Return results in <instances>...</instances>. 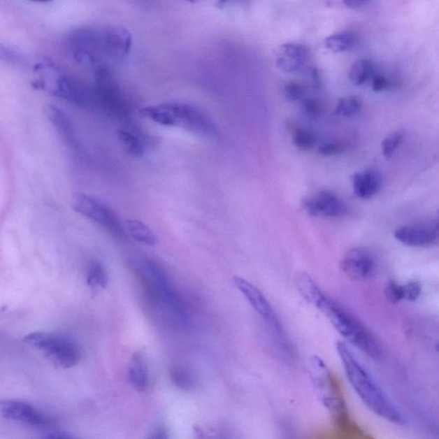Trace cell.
Instances as JSON below:
<instances>
[{
  "mask_svg": "<svg viewBox=\"0 0 439 439\" xmlns=\"http://www.w3.org/2000/svg\"><path fill=\"white\" fill-rule=\"evenodd\" d=\"M229 1V0H218V2L217 3V6L219 7V8H223V7L225 6L226 3H228Z\"/></svg>",
  "mask_w": 439,
  "mask_h": 439,
  "instance_id": "38",
  "label": "cell"
},
{
  "mask_svg": "<svg viewBox=\"0 0 439 439\" xmlns=\"http://www.w3.org/2000/svg\"><path fill=\"white\" fill-rule=\"evenodd\" d=\"M117 138L122 145L126 152L134 158H140L145 156L146 152V143L135 131L129 130V129H119L117 131Z\"/></svg>",
  "mask_w": 439,
  "mask_h": 439,
  "instance_id": "21",
  "label": "cell"
},
{
  "mask_svg": "<svg viewBox=\"0 0 439 439\" xmlns=\"http://www.w3.org/2000/svg\"><path fill=\"white\" fill-rule=\"evenodd\" d=\"M145 118L166 127L184 129L202 138H215L219 130L213 119L199 106L185 101L147 106L140 110Z\"/></svg>",
  "mask_w": 439,
  "mask_h": 439,
  "instance_id": "2",
  "label": "cell"
},
{
  "mask_svg": "<svg viewBox=\"0 0 439 439\" xmlns=\"http://www.w3.org/2000/svg\"><path fill=\"white\" fill-rule=\"evenodd\" d=\"M128 376L131 385L137 391H146L150 383L149 370L145 359L140 352L132 355L129 364Z\"/></svg>",
  "mask_w": 439,
  "mask_h": 439,
  "instance_id": "20",
  "label": "cell"
},
{
  "mask_svg": "<svg viewBox=\"0 0 439 439\" xmlns=\"http://www.w3.org/2000/svg\"><path fill=\"white\" fill-rule=\"evenodd\" d=\"M403 134L400 131H395L389 134L382 142V152L386 159H391L403 143Z\"/></svg>",
  "mask_w": 439,
  "mask_h": 439,
  "instance_id": "30",
  "label": "cell"
},
{
  "mask_svg": "<svg viewBox=\"0 0 439 439\" xmlns=\"http://www.w3.org/2000/svg\"><path fill=\"white\" fill-rule=\"evenodd\" d=\"M293 143L295 147L301 150H310L315 146L317 138L311 131L301 127L293 128Z\"/></svg>",
  "mask_w": 439,
  "mask_h": 439,
  "instance_id": "27",
  "label": "cell"
},
{
  "mask_svg": "<svg viewBox=\"0 0 439 439\" xmlns=\"http://www.w3.org/2000/svg\"><path fill=\"white\" fill-rule=\"evenodd\" d=\"M24 342L43 352L55 364L71 368L80 361V350L75 344L60 336L46 333H32L25 336Z\"/></svg>",
  "mask_w": 439,
  "mask_h": 439,
  "instance_id": "8",
  "label": "cell"
},
{
  "mask_svg": "<svg viewBox=\"0 0 439 439\" xmlns=\"http://www.w3.org/2000/svg\"><path fill=\"white\" fill-rule=\"evenodd\" d=\"M188 1L192 3H195L196 2L201 1V0H188Z\"/></svg>",
  "mask_w": 439,
  "mask_h": 439,
  "instance_id": "40",
  "label": "cell"
},
{
  "mask_svg": "<svg viewBox=\"0 0 439 439\" xmlns=\"http://www.w3.org/2000/svg\"><path fill=\"white\" fill-rule=\"evenodd\" d=\"M108 63L120 64L130 54L132 46L131 33L121 26H106L102 28Z\"/></svg>",
  "mask_w": 439,
  "mask_h": 439,
  "instance_id": "13",
  "label": "cell"
},
{
  "mask_svg": "<svg viewBox=\"0 0 439 439\" xmlns=\"http://www.w3.org/2000/svg\"><path fill=\"white\" fill-rule=\"evenodd\" d=\"M302 113L309 119H317L321 115V106L315 98L305 96L301 101Z\"/></svg>",
  "mask_w": 439,
  "mask_h": 439,
  "instance_id": "31",
  "label": "cell"
},
{
  "mask_svg": "<svg viewBox=\"0 0 439 439\" xmlns=\"http://www.w3.org/2000/svg\"><path fill=\"white\" fill-rule=\"evenodd\" d=\"M87 283L94 293H99L107 287V272L98 261H93L90 263L88 271H87Z\"/></svg>",
  "mask_w": 439,
  "mask_h": 439,
  "instance_id": "25",
  "label": "cell"
},
{
  "mask_svg": "<svg viewBox=\"0 0 439 439\" xmlns=\"http://www.w3.org/2000/svg\"><path fill=\"white\" fill-rule=\"evenodd\" d=\"M173 384L181 389L189 391L194 386V378L189 370L184 367L176 366L170 373Z\"/></svg>",
  "mask_w": 439,
  "mask_h": 439,
  "instance_id": "28",
  "label": "cell"
},
{
  "mask_svg": "<svg viewBox=\"0 0 439 439\" xmlns=\"http://www.w3.org/2000/svg\"><path fill=\"white\" fill-rule=\"evenodd\" d=\"M345 145L340 143H328L319 147V153L323 157L336 156L344 152Z\"/></svg>",
  "mask_w": 439,
  "mask_h": 439,
  "instance_id": "34",
  "label": "cell"
},
{
  "mask_svg": "<svg viewBox=\"0 0 439 439\" xmlns=\"http://www.w3.org/2000/svg\"><path fill=\"white\" fill-rule=\"evenodd\" d=\"M309 372L317 396L331 412L335 425L340 430L353 433L357 426L350 421L338 380L327 365L319 357H313L310 359Z\"/></svg>",
  "mask_w": 439,
  "mask_h": 439,
  "instance_id": "4",
  "label": "cell"
},
{
  "mask_svg": "<svg viewBox=\"0 0 439 439\" xmlns=\"http://www.w3.org/2000/svg\"><path fill=\"white\" fill-rule=\"evenodd\" d=\"M340 267L347 278L363 281L370 278L375 270V263L368 252L359 248L348 250L340 260Z\"/></svg>",
  "mask_w": 439,
  "mask_h": 439,
  "instance_id": "15",
  "label": "cell"
},
{
  "mask_svg": "<svg viewBox=\"0 0 439 439\" xmlns=\"http://www.w3.org/2000/svg\"><path fill=\"white\" fill-rule=\"evenodd\" d=\"M47 113L52 127L64 140L75 152L82 153V147L80 139L71 117L63 109L57 106H49Z\"/></svg>",
  "mask_w": 439,
  "mask_h": 439,
  "instance_id": "16",
  "label": "cell"
},
{
  "mask_svg": "<svg viewBox=\"0 0 439 439\" xmlns=\"http://www.w3.org/2000/svg\"><path fill=\"white\" fill-rule=\"evenodd\" d=\"M397 240L412 247H429L438 243L436 226H403L394 233Z\"/></svg>",
  "mask_w": 439,
  "mask_h": 439,
  "instance_id": "17",
  "label": "cell"
},
{
  "mask_svg": "<svg viewBox=\"0 0 439 439\" xmlns=\"http://www.w3.org/2000/svg\"><path fill=\"white\" fill-rule=\"evenodd\" d=\"M301 206L312 217H340L345 215L348 210L346 204L329 191H322L314 198L303 199Z\"/></svg>",
  "mask_w": 439,
  "mask_h": 439,
  "instance_id": "14",
  "label": "cell"
},
{
  "mask_svg": "<svg viewBox=\"0 0 439 439\" xmlns=\"http://www.w3.org/2000/svg\"><path fill=\"white\" fill-rule=\"evenodd\" d=\"M308 86L298 82H287L284 87V96L290 101H301L308 96Z\"/></svg>",
  "mask_w": 439,
  "mask_h": 439,
  "instance_id": "29",
  "label": "cell"
},
{
  "mask_svg": "<svg viewBox=\"0 0 439 439\" xmlns=\"http://www.w3.org/2000/svg\"><path fill=\"white\" fill-rule=\"evenodd\" d=\"M66 45L75 62L96 68L109 66L102 28L81 27L71 30Z\"/></svg>",
  "mask_w": 439,
  "mask_h": 439,
  "instance_id": "5",
  "label": "cell"
},
{
  "mask_svg": "<svg viewBox=\"0 0 439 439\" xmlns=\"http://www.w3.org/2000/svg\"><path fill=\"white\" fill-rule=\"evenodd\" d=\"M336 348L348 381L366 406L381 418L397 425H406L407 419L403 412L385 395L353 352L342 342H338Z\"/></svg>",
  "mask_w": 439,
  "mask_h": 439,
  "instance_id": "1",
  "label": "cell"
},
{
  "mask_svg": "<svg viewBox=\"0 0 439 439\" xmlns=\"http://www.w3.org/2000/svg\"><path fill=\"white\" fill-rule=\"evenodd\" d=\"M129 236L139 243L153 247L158 242L157 236L145 223L138 220L129 219L124 223Z\"/></svg>",
  "mask_w": 439,
  "mask_h": 439,
  "instance_id": "22",
  "label": "cell"
},
{
  "mask_svg": "<svg viewBox=\"0 0 439 439\" xmlns=\"http://www.w3.org/2000/svg\"><path fill=\"white\" fill-rule=\"evenodd\" d=\"M370 80H372L373 89L377 93L384 92L391 87V82L383 75L375 73Z\"/></svg>",
  "mask_w": 439,
  "mask_h": 439,
  "instance_id": "36",
  "label": "cell"
},
{
  "mask_svg": "<svg viewBox=\"0 0 439 439\" xmlns=\"http://www.w3.org/2000/svg\"><path fill=\"white\" fill-rule=\"evenodd\" d=\"M30 1H33V2H39V3H45V2L52 1V0H30Z\"/></svg>",
  "mask_w": 439,
  "mask_h": 439,
  "instance_id": "39",
  "label": "cell"
},
{
  "mask_svg": "<svg viewBox=\"0 0 439 439\" xmlns=\"http://www.w3.org/2000/svg\"><path fill=\"white\" fill-rule=\"evenodd\" d=\"M142 270L150 281L152 292L156 294L154 297L162 301L177 319L187 321V315L183 303L160 264L147 259L142 263Z\"/></svg>",
  "mask_w": 439,
  "mask_h": 439,
  "instance_id": "9",
  "label": "cell"
},
{
  "mask_svg": "<svg viewBox=\"0 0 439 439\" xmlns=\"http://www.w3.org/2000/svg\"><path fill=\"white\" fill-rule=\"evenodd\" d=\"M357 44V37L350 32H340L329 36L324 41L328 50L339 54L351 50Z\"/></svg>",
  "mask_w": 439,
  "mask_h": 439,
  "instance_id": "24",
  "label": "cell"
},
{
  "mask_svg": "<svg viewBox=\"0 0 439 439\" xmlns=\"http://www.w3.org/2000/svg\"><path fill=\"white\" fill-rule=\"evenodd\" d=\"M362 108L361 101L357 96H350L340 99L336 106V116L352 118L359 115Z\"/></svg>",
  "mask_w": 439,
  "mask_h": 439,
  "instance_id": "26",
  "label": "cell"
},
{
  "mask_svg": "<svg viewBox=\"0 0 439 439\" xmlns=\"http://www.w3.org/2000/svg\"><path fill=\"white\" fill-rule=\"evenodd\" d=\"M352 180L354 195L363 199L373 198L380 190L382 185L381 174L373 168L355 173Z\"/></svg>",
  "mask_w": 439,
  "mask_h": 439,
  "instance_id": "19",
  "label": "cell"
},
{
  "mask_svg": "<svg viewBox=\"0 0 439 439\" xmlns=\"http://www.w3.org/2000/svg\"><path fill=\"white\" fill-rule=\"evenodd\" d=\"M343 2L348 8L359 9L368 5L370 0H343Z\"/></svg>",
  "mask_w": 439,
  "mask_h": 439,
  "instance_id": "37",
  "label": "cell"
},
{
  "mask_svg": "<svg viewBox=\"0 0 439 439\" xmlns=\"http://www.w3.org/2000/svg\"><path fill=\"white\" fill-rule=\"evenodd\" d=\"M314 306L324 314L336 331L352 345L358 347L370 358L377 359L381 357L380 344L372 333L338 303L333 301L324 293Z\"/></svg>",
  "mask_w": 439,
  "mask_h": 439,
  "instance_id": "3",
  "label": "cell"
},
{
  "mask_svg": "<svg viewBox=\"0 0 439 439\" xmlns=\"http://www.w3.org/2000/svg\"><path fill=\"white\" fill-rule=\"evenodd\" d=\"M0 414L6 419L33 426L49 427L55 423L49 416L31 405L18 401H0Z\"/></svg>",
  "mask_w": 439,
  "mask_h": 439,
  "instance_id": "12",
  "label": "cell"
},
{
  "mask_svg": "<svg viewBox=\"0 0 439 439\" xmlns=\"http://www.w3.org/2000/svg\"><path fill=\"white\" fill-rule=\"evenodd\" d=\"M94 105L108 111L111 115L124 118L128 113V107L122 90H121L111 68L108 66H101L94 69Z\"/></svg>",
  "mask_w": 439,
  "mask_h": 439,
  "instance_id": "7",
  "label": "cell"
},
{
  "mask_svg": "<svg viewBox=\"0 0 439 439\" xmlns=\"http://www.w3.org/2000/svg\"><path fill=\"white\" fill-rule=\"evenodd\" d=\"M233 281L238 289L247 298L252 308L270 325L276 334L282 336V325L280 324L271 303L268 302L264 294L256 286L244 278L236 276Z\"/></svg>",
  "mask_w": 439,
  "mask_h": 439,
  "instance_id": "11",
  "label": "cell"
},
{
  "mask_svg": "<svg viewBox=\"0 0 439 439\" xmlns=\"http://www.w3.org/2000/svg\"><path fill=\"white\" fill-rule=\"evenodd\" d=\"M73 207L78 214L108 229L113 234L123 236L124 226L121 224L118 215L101 200L85 193L78 192L73 196Z\"/></svg>",
  "mask_w": 439,
  "mask_h": 439,
  "instance_id": "10",
  "label": "cell"
},
{
  "mask_svg": "<svg viewBox=\"0 0 439 439\" xmlns=\"http://www.w3.org/2000/svg\"><path fill=\"white\" fill-rule=\"evenodd\" d=\"M21 59L17 52L0 43V62L16 64L20 62Z\"/></svg>",
  "mask_w": 439,
  "mask_h": 439,
  "instance_id": "35",
  "label": "cell"
},
{
  "mask_svg": "<svg viewBox=\"0 0 439 439\" xmlns=\"http://www.w3.org/2000/svg\"><path fill=\"white\" fill-rule=\"evenodd\" d=\"M308 60V49L301 45L287 43L279 48L276 55V66L283 73H294L305 69Z\"/></svg>",
  "mask_w": 439,
  "mask_h": 439,
  "instance_id": "18",
  "label": "cell"
},
{
  "mask_svg": "<svg viewBox=\"0 0 439 439\" xmlns=\"http://www.w3.org/2000/svg\"><path fill=\"white\" fill-rule=\"evenodd\" d=\"M403 286L404 300L415 301L422 294V285L417 281H412Z\"/></svg>",
  "mask_w": 439,
  "mask_h": 439,
  "instance_id": "33",
  "label": "cell"
},
{
  "mask_svg": "<svg viewBox=\"0 0 439 439\" xmlns=\"http://www.w3.org/2000/svg\"><path fill=\"white\" fill-rule=\"evenodd\" d=\"M40 71L43 75L41 85L55 96L81 108L94 105L93 88L50 66H41Z\"/></svg>",
  "mask_w": 439,
  "mask_h": 439,
  "instance_id": "6",
  "label": "cell"
},
{
  "mask_svg": "<svg viewBox=\"0 0 439 439\" xmlns=\"http://www.w3.org/2000/svg\"><path fill=\"white\" fill-rule=\"evenodd\" d=\"M375 67L368 59H359L352 64L348 78L355 86H361L373 78Z\"/></svg>",
  "mask_w": 439,
  "mask_h": 439,
  "instance_id": "23",
  "label": "cell"
},
{
  "mask_svg": "<svg viewBox=\"0 0 439 439\" xmlns=\"http://www.w3.org/2000/svg\"><path fill=\"white\" fill-rule=\"evenodd\" d=\"M386 298L392 304H397L404 300L403 286L394 282H389L384 289Z\"/></svg>",
  "mask_w": 439,
  "mask_h": 439,
  "instance_id": "32",
  "label": "cell"
}]
</instances>
